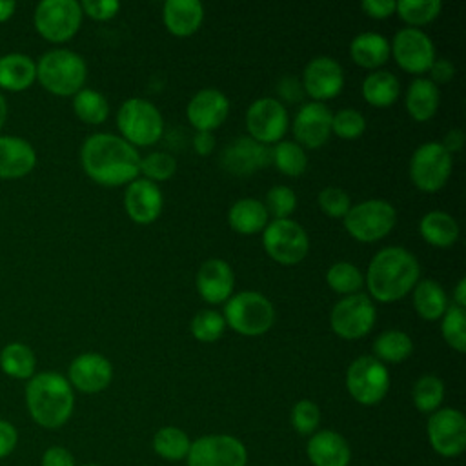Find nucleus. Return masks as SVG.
Here are the masks:
<instances>
[{"mask_svg": "<svg viewBox=\"0 0 466 466\" xmlns=\"http://www.w3.org/2000/svg\"><path fill=\"white\" fill-rule=\"evenodd\" d=\"M317 202H319V208L322 209V213L331 218H344V215L351 208L350 195L344 189L335 187V186H328V187L320 189Z\"/></svg>", "mask_w": 466, "mask_h": 466, "instance_id": "nucleus-48", "label": "nucleus"}, {"mask_svg": "<svg viewBox=\"0 0 466 466\" xmlns=\"http://www.w3.org/2000/svg\"><path fill=\"white\" fill-rule=\"evenodd\" d=\"M36 80V64L22 53L0 56V87L7 91H24Z\"/></svg>", "mask_w": 466, "mask_h": 466, "instance_id": "nucleus-30", "label": "nucleus"}, {"mask_svg": "<svg viewBox=\"0 0 466 466\" xmlns=\"http://www.w3.org/2000/svg\"><path fill=\"white\" fill-rule=\"evenodd\" d=\"M411 399L420 413H433L439 410L444 399V384L437 375H422L415 380Z\"/></svg>", "mask_w": 466, "mask_h": 466, "instance_id": "nucleus-40", "label": "nucleus"}, {"mask_svg": "<svg viewBox=\"0 0 466 466\" xmlns=\"http://www.w3.org/2000/svg\"><path fill=\"white\" fill-rule=\"evenodd\" d=\"M82 9L75 0H42L35 9V27L49 42H66L82 24Z\"/></svg>", "mask_w": 466, "mask_h": 466, "instance_id": "nucleus-12", "label": "nucleus"}, {"mask_svg": "<svg viewBox=\"0 0 466 466\" xmlns=\"http://www.w3.org/2000/svg\"><path fill=\"white\" fill-rule=\"evenodd\" d=\"M320 422V408L308 399L295 402L291 408V424L300 435H313Z\"/></svg>", "mask_w": 466, "mask_h": 466, "instance_id": "nucleus-47", "label": "nucleus"}, {"mask_svg": "<svg viewBox=\"0 0 466 466\" xmlns=\"http://www.w3.org/2000/svg\"><path fill=\"white\" fill-rule=\"evenodd\" d=\"M187 466H246V446L233 435H204L191 442Z\"/></svg>", "mask_w": 466, "mask_h": 466, "instance_id": "nucleus-14", "label": "nucleus"}, {"mask_svg": "<svg viewBox=\"0 0 466 466\" xmlns=\"http://www.w3.org/2000/svg\"><path fill=\"white\" fill-rule=\"evenodd\" d=\"M262 246L275 262L293 266L308 255L309 238L299 222L291 218H277L269 220L262 229Z\"/></svg>", "mask_w": 466, "mask_h": 466, "instance_id": "nucleus-8", "label": "nucleus"}, {"mask_svg": "<svg viewBox=\"0 0 466 466\" xmlns=\"http://www.w3.org/2000/svg\"><path fill=\"white\" fill-rule=\"evenodd\" d=\"M197 291L209 304L226 302L233 295L235 275L231 266L222 258H208L197 271Z\"/></svg>", "mask_w": 466, "mask_h": 466, "instance_id": "nucleus-23", "label": "nucleus"}, {"mask_svg": "<svg viewBox=\"0 0 466 466\" xmlns=\"http://www.w3.org/2000/svg\"><path fill=\"white\" fill-rule=\"evenodd\" d=\"M164 206V197L160 187L146 178H135L127 184L124 193V209L127 217L137 224L155 222Z\"/></svg>", "mask_w": 466, "mask_h": 466, "instance_id": "nucleus-22", "label": "nucleus"}, {"mask_svg": "<svg viewBox=\"0 0 466 466\" xmlns=\"http://www.w3.org/2000/svg\"><path fill=\"white\" fill-rule=\"evenodd\" d=\"M430 75H431V82L437 86V84H444V82H450L455 75V67L450 60L446 58H435L431 67H430Z\"/></svg>", "mask_w": 466, "mask_h": 466, "instance_id": "nucleus-53", "label": "nucleus"}, {"mask_svg": "<svg viewBox=\"0 0 466 466\" xmlns=\"http://www.w3.org/2000/svg\"><path fill=\"white\" fill-rule=\"evenodd\" d=\"M116 127L122 138L131 146H151L158 142L164 133V118L153 102L133 96L124 100L118 107Z\"/></svg>", "mask_w": 466, "mask_h": 466, "instance_id": "nucleus-6", "label": "nucleus"}, {"mask_svg": "<svg viewBox=\"0 0 466 466\" xmlns=\"http://www.w3.org/2000/svg\"><path fill=\"white\" fill-rule=\"evenodd\" d=\"M140 155L135 146L111 133L87 137L80 149L84 173L100 186H127L140 175Z\"/></svg>", "mask_w": 466, "mask_h": 466, "instance_id": "nucleus-1", "label": "nucleus"}, {"mask_svg": "<svg viewBox=\"0 0 466 466\" xmlns=\"http://www.w3.org/2000/svg\"><path fill=\"white\" fill-rule=\"evenodd\" d=\"M364 131H366L364 115L353 107L339 109L331 116V133H335L340 138L353 140V138H359Z\"/></svg>", "mask_w": 466, "mask_h": 466, "instance_id": "nucleus-45", "label": "nucleus"}, {"mask_svg": "<svg viewBox=\"0 0 466 466\" xmlns=\"http://www.w3.org/2000/svg\"><path fill=\"white\" fill-rule=\"evenodd\" d=\"M224 322L244 337H258L271 329L275 322V308L258 291H238L226 300Z\"/></svg>", "mask_w": 466, "mask_h": 466, "instance_id": "nucleus-5", "label": "nucleus"}, {"mask_svg": "<svg viewBox=\"0 0 466 466\" xmlns=\"http://www.w3.org/2000/svg\"><path fill=\"white\" fill-rule=\"evenodd\" d=\"M16 4L13 0H0V22H5L13 16Z\"/></svg>", "mask_w": 466, "mask_h": 466, "instance_id": "nucleus-58", "label": "nucleus"}, {"mask_svg": "<svg viewBox=\"0 0 466 466\" xmlns=\"http://www.w3.org/2000/svg\"><path fill=\"white\" fill-rule=\"evenodd\" d=\"M264 208H266L268 215L271 217V220L288 218L297 208V195L288 186H282V184L273 186L266 195Z\"/></svg>", "mask_w": 466, "mask_h": 466, "instance_id": "nucleus-46", "label": "nucleus"}, {"mask_svg": "<svg viewBox=\"0 0 466 466\" xmlns=\"http://www.w3.org/2000/svg\"><path fill=\"white\" fill-rule=\"evenodd\" d=\"M428 439L442 457L461 455L466 448V417L455 408H441L428 419Z\"/></svg>", "mask_w": 466, "mask_h": 466, "instance_id": "nucleus-16", "label": "nucleus"}, {"mask_svg": "<svg viewBox=\"0 0 466 466\" xmlns=\"http://www.w3.org/2000/svg\"><path fill=\"white\" fill-rule=\"evenodd\" d=\"M413 351V340L411 337L402 329H388L382 331L373 340V357L384 362H402L406 360Z\"/></svg>", "mask_w": 466, "mask_h": 466, "instance_id": "nucleus-34", "label": "nucleus"}, {"mask_svg": "<svg viewBox=\"0 0 466 466\" xmlns=\"http://www.w3.org/2000/svg\"><path fill=\"white\" fill-rule=\"evenodd\" d=\"M306 453L313 466H348L351 459L350 444L333 430L315 431L308 441Z\"/></svg>", "mask_w": 466, "mask_h": 466, "instance_id": "nucleus-24", "label": "nucleus"}, {"mask_svg": "<svg viewBox=\"0 0 466 466\" xmlns=\"http://www.w3.org/2000/svg\"><path fill=\"white\" fill-rule=\"evenodd\" d=\"M441 331L446 340V344L459 351L464 353L466 350V313L462 308L451 304L446 308L444 315L441 317Z\"/></svg>", "mask_w": 466, "mask_h": 466, "instance_id": "nucleus-42", "label": "nucleus"}, {"mask_svg": "<svg viewBox=\"0 0 466 466\" xmlns=\"http://www.w3.org/2000/svg\"><path fill=\"white\" fill-rule=\"evenodd\" d=\"M279 91H280V95H282V98H286V100H291V102H295V100H299L300 98V95H302V84H299V80L297 78H284V80H280V84H279Z\"/></svg>", "mask_w": 466, "mask_h": 466, "instance_id": "nucleus-55", "label": "nucleus"}, {"mask_svg": "<svg viewBox=\"0 0 466 466\" xmlns=\"http://www.w3.org/2000/svg\"><path fill=\"white\" fill-rule=\"evenodd\" d=\"M191 441L187 433L177 426H164L153 437V450L166 461H182L187 457Z\"/></svg>", "mask_w": 466, "mask_h": 466, "instance_id": "nucleus-37", "label": "nucleus"}, {"mask_svg": "<svg viewBox=\"0 0 466 466\" xmlns=\"http://www.w3.org/2000/svg\"><path fill=\"white\" fill-rule=\"evenodd\" d=\"M413 291V306L420 319L424 320H437L444 315L448 304L446 291L441 284L431 279H422L415 284Z\"/></svg>", "mask_w": 466, "mask_h": 466, "instance_id": "nucleus-33", "label": "nucleus"}, {"mask_svg": "<svg viewBox=\"0 0 466 466\" xmlns=\"http://www.w3.org/2000/svg\"><path fill=\"white\" fill-rule=\"evenodd\" d=\"M0 368L13 379H31L35 375L36 357L29 346L11 342L0 353Z\"/></svg>", "mask_w": 466, "mask_h": 466, "instance_id": "nucleus-35", "label": "nucleus"}, {"mask_svg": "<svg viewBox=\"0 0 466 466\" xmlns=\"http://www.w3.org/2000/svg\"><path fill=\"white\" fill-rule=\"evenodd\" d=\"M391 55L399 67L411 75L430 71L435 60V47L431 38L419 27H402L390 42Z\"/></svg>", "mask_w": 466, "mask_h": 466, "instance_id": "nucleus-15", "label": "nucleus"}, {"mask_svg": "<svg viewBox=\"0 0 466 466\" xmlns=\"http://www.w3.org/2000/svg\"><path fill=\"white\" fill-rule=\"evenodd\" d=\"M439 102H441L439 87L430 78H422V76H417L410 84L404 98L410 116L417 122H428L430 118H433V115L439 109Z\"/></svg>", "mask_w": 466, "mask_h": 466, "instance_id": "nucleus-29", "label": "nucleus"}, {"mask_svg": "<svg viewBox=\"0 0 466 466\" xmlns=\"http://www.w3.org/2000/svg\"><path fill=\"white\" fill-rule=\"evenodd\" d=\"M36 166L35 147L20 137H0V178H22Z\"/></svg>", "mask_w": 466, "mask_h": 466, "instance_id": "nucleus-25", "label": "nucleus"}, {"mask_svg": "<svg viewBox=\"0 0 466 466\" xmlns=\"http://www.w3.org/2000/svg\"><path fill=\"white\" fill-rule=\"evenodd\" d=\"M80 9L89 18L106 22V20H111L120 11V2H116V0H84V2H80Z\"/></svg>", "mask_w": 466, "mask_h": 466, "instance_id": "nucleus-49", "label": "nucleus"}, {"mask_svg": "<svg viewBox=\"0 0 466 466\" xmlns=\"http://www.w3.org/2000/svg\"><path fill=\"white\" fill-rule=\"evenodd\" d=\"M360 9L377 20H384L395 13V2L393 0H364L360 4Z\"/></svg>", "mask_w": 466, "mask_h": 466, "instance_id": "nucleus-52", "label": "nucleus"}, {"mask_svg": "<svg viewBox=\"0 0 466 466\" xmlns=\"http://www.w3.org/2000/svg\"><path fill=\"white\" fill-rule=\"evenodd\" d=\"M346 388L359 404H379L390 390L388 368L373 355H360L348 366Z\"/></svg>", "mask_w": 466, "mask_h": 466, "instance_id": "nucleus-9", "label": "nucleus"}, {"mask_svg": "<svg viewBox=\"0 0 466 466\" xmlns=\"http://www.w3.org/2000/svg\"><path fill=\"white\" fill-rule=\"evenodd\" d=\"M166 29L175 36L197 33L204 22V7L198 0H167L162 7Z\"/></svg>", "mask_w": 466, "mask_h": 466, "instance_id": "nucleus-26", "label": "nucleus"}, {"mask_svg": "<svg viewBox=\"0 0 466 466\" xmlns=\"http://www.w3.org/2000/svg\"><path fill=\"white\" fill-rule=\"evenodd\" d=\"M87 466H96V464H87Z\"/></svg>", "mask_w": 466, "mask_h": 466, "instance_id": "nucleus-60", "label": "nucleus"}, {"mask_svg": "<svg viewBox=\"0 0 466 466\" xmlns=\"http://www.w3.org/2000/svg\"><path fill=\"white\" fill-rule=\"evenodd\" d=\"M271 164V149L251 137L231 140L220 153V166L237 177H249Z\"/></svg>", "mask_w": 466, "mask_h": 466, "instance_id": "nucleus-19", "label": "nucleus"}, {"mask_svg": "<svg viewBox=\"0 0 466 466\" xmlns=\"http://www.w3.org/2000/svg\"><path fill=\"white\" fill-rule=\"evenodd\" d=\"M229 113L228 96L215 89L204 87L197 91L186 107V116L197 131H213L224 124Z\"/></svg>", "mask_w": 466, "mask_h": 466, "instance_id": "nucleus-21", "label": "nucleus"}, {"mask_svg": "<svg viewBox=\"0 0 466 466\" xmlns=\"http://www.w3.org/2000/svg\"><path fill=\"white\" fill-rule=\"evenodd\" d=\"M269 222V215L264 208V202L258 198H238L231 204L228 211V224L233 231L240 235L260 233Z\"/></svg>", "mask_w": 466, "mask_h": 466, "instance_id": "nucleus-27", "label": "nucleus"}, {"mask_svg": "<svg viewBox=\"0 0 466 466\" xmlns=\"http://www.w3.org/2000/svg\"><path fill=\"white\" fill-rule=\"evenodd\" d=\"M193 149L200 157L209 155L215 149V135L211 131H197L193 135Z\"/></svg>", "mask_w": 466, "mask_h": 466, "instance_id": "nucleus-54", "label": "nucleus"}, {"mask_svg": "<svg viewBox=\"0 0 466 466\" xmlns=\"http://www.w3.org/2000/svg\"><path fill=\"white\" fill-rule=\"evenodd\" d=\"M462 142H464V135H462V131H461V129H450V131L446 133V137H444V140H442L441 144H442V147L451 155V153L461 151Z\"/></svg>", "mask_w": 466, "mask_h": 466, "instance_id": "nucleus-56", "label": "nucleus"}, {"mask_svg": "<svg viewBox=\"0 0 466 466\" xmlns=\"http://www.w3.org/2000/svg\"><path fill=\"white\" fill-rule=\"evenodd\" d=\"M420 237L435 248H450L459 238V224L446 211H428L419 222Z\"/></svg>", "mask_w": 466, "mask_h": 466, "instance_id": "nucleus-31", "label": "nucleus"}, {"mask_svg": "<svg viewBox=\"0 0 466 466\" xmlns=\"http://www.w3.org/2000/svg\"><path fill=\"white\" fill-rule=\"evenodd\" d=\"M362 96L373 107H390L400 93L399 78L386 69L371 71L362 82Z\"/></svg>", "mask_w": 466, "mask_h": 466, "instance_id": "nucleus-32", "label": "nucleus"}, {"mask_svg": "<svg viewBox=\"0 0 466 466\" xmlns=\"http://www.w3.org/2000/svg\"><path fill=\"white\" fill-rule=\"evenodd\" d=\"M271 164L286 177H300L308 167L306 149L295 140H280L271 147Z\"/></svg>", "mask_w": 466, "mask_h": 466, "instance_id": "nucleus-36", "label": "nucleus"}, {"mask_svg": "<svg viewBox=\"0 0 466 466\" xmlns=\"http://www.w3.org/2000/svg\"><path fill=\"white\" fill-rule=\"evenodd\" d=\"M73 111L86 124H102L109 115V104L106 96L95 89H80L73 96Z\"/></svg>", "mask_w": 466, "mask_h": 466, "instance_id": "nucleus-38", "label": "nucleus"}, {"mask_svg": "<svg viewBox=\"0 0 466 466\" xmlns=\"http://www.w3.org/2000/svg\"><path fill=\"white\" fill-rule=\"evenodd\" d=\"M333 113L324 102H306L293 118V137L302 149L324 146L331 135Z\"/></svg>", "mask_w": 466, "mask_h": 466, "instance_id": "nucleus-17", "label": "nucleus"}, {"mask_svg": "<svg viewBox=\"0 0 466 466\" xmlns=\"http://www.w3.org/2000/svg\"><path fill=\"white\" fill-rule=\"evenodd\" d=\"M25 404L31 419L46 428L64 426L75 408V393L69 380L56 371L35 373L25 386Z\"/></svg>", "mask_w": 466, "mask_h": 466, "instance_id": "nucleus-3", "label": "nucleus"}, {"mask_svg": "<svg viewBox=\"0 0 466 466\" xmlns=\"http://www.w3.org/2000/svg\"><path fill=\"white\" fill-rule=\"evenodd\" d=\"M344 87V71L331 56L311 58L302 71V89L313 102L335 98Z\"/></svg>", "mask_w": 466, "mask_h": 466, "instance_id": "nucleus-18", "label": "nucleus"}, {"mask_svg": "<svg viewBox=\"0 0 466 466\" xmlns=\"http://www.w3.org/2000/svg\"><path fill=\"white\" fill-rule=\"evenodd\" d=\"M377 319V309L371 299L364 293L342 297L329 313V326L335 335L344 340H357L368 335Z\"/></svg>", "mask_w": 466, "mask_h": 466, "instance_id": "nucleus-11", "label": "nucleus"}, {"mask_svg": "<svg viewBox=\"0 0 466 466\" xmlns=\"http://www.w3.org/2000/svg\"><path fill=\"white\" fill-rule=\"evenodd\" d=\"M246 127L253 140L264 146L277 144L289 127L288 109L273 96L257 98L246 111Z\"/></svg>", "mask_w": 466, "mask_h": 466, "instance_id": "nucleus-13", "label": "nucleus"}, {"mask_svg": "<svg viewBox=\"0 0 466 466\" xmlns=\"http://www.w3.org/2000/svg\"><path fill=\"white\" fill-rule=\"evenodd\" d=\"M410 178L422 193H437L451 175V155L441 142L420 144L410 158Z\"/></svg>", "mask_w": 466, "mask_h": 466, "instance_id": "nucleus-10", "label": "nucleus"}, {"mask_svg": "<svg viewBox=\"0 0 466 466\" xmlns=\"http://www.w3.org/2000/svg\"><path fill=\"white\" fill-rule=\"evenodd\" d=\"M177 171V160L173 155L166 151H153L140 158V175L142 178L151 182L169 180Z\"/></svg>", "mask_w": 466, "mask_h": 466, "instance_id": "nucleus-44", "label": "nucleus"}, {"mask_svg": "<svg viewBox=\"0 0 466 466\" xmlns=\"http://www.w3.org/2000/svg\"><path fill=\"white\" fill-rule=\"evenodd\" d=\"M350 55L357 66L375 71L386 64L391 55L390 40L373 31L359 33L350 44Z\"/></svg>", "mask_w": 466, "mask_h": 466, "instance_id": "nucleus-28", "label": "nucleus"}, {"mask_svg": "<svg viewBox=\"0 0 466 466\" xmlns=\"http://www.w3.org/2000/svg\"><path fill=\"white\" fill-rule=\"evenodd\" d=\"M5 118H7V104H5L4 95L0 93V129H2L4 124H5Z\"/></svg>", "mask_w": 466, "mask_h": 466, "instance_id": "nucleus-59", "label": "nucleus"}, {"mask_svg": "<svg viewBox=\"0 0 466 466\" xmlns=\"http://www.w3.org/2000/svg\"><path fill=\"white\" fill-rule=\"evenodd\" d=\"M441 0H399L395 2V13L408 24V27H419L433 22L441 15Z\"/></svg>", "mask_w": 466, "mask_h": 466, "instance_id": "nucleus-41", "label": "nucleus"}, {"mask_svg": "<svg viewBox=\"0 0 466 466\" xmlns=\"http://www.w3.org/2000/svg\"><path fill=\"white\" fill-rule=\"evenodd\" d=\"M344 229L359 242H377L397 224L395 208L382 198H368L353 204L342 218Z\"/></svg>", "mask_w": 466, "mask_h": 466, "instance_id": "nucleus-7", "label": "nucleus"}, {"mask_svg": "<svg viewBox=\"0 0 466 466\" xmlns=\"http://www.w3.org/2000/svg\"><path fill=\"white\" fill-rule=\"evenodd\" d=\"M326 282L335 293L348 297L360 293V288L364 286V275L355 264L340 260L329 266L326 271Z\"/></svg>", "mask_w": 466, "mask_h": 466, "instance_id": "nucleus-39", "label": "nucleus"}, {"mask_svg": "<svg viewBox=\"0 0 466 466\" xmlns=\"http://www.w3.org/2000/svg\"><path fill=\"white\" fill-rule=\"evenodd\" d=\"M87 66L84 58L71 49H51L36 64V78L44 89L58 96H75L84 89Z\"/></svg>", "mask_w": 466, "mask_h": 466, "instance_id": "nucleus-4", "label": "nucleus"}, {"mask_svg": "<svg viewBox=\"0 0 466 466\" xmlns=\"http://www.w3.org/2000/svg\"><path fill=\"white\" fill-rule=\"evenodd\" d=\"M191 335L200 342H215L222 337L226 322L222 313L215 309H200L189 322Z\"/></svg>", "mask_w": 466, "mask_h": 466, "instance_id": "nucleus-43", "label": "nucleus"}, {"mask_svg": "<svg viewBox=\"0 0 466 466\" xmlns=\"http://www.w3.org/2000/svg\"><path fill=\"white\" fill-rule=\"evenodd\" d=\"M453 304L462 308L466 306V279H461L453 289Z\"/></svg>", "mask_w": 466, "mask_h": 466, "instance_id": "nucleus-57", "label": "nucleus"}, {"mask_svg": "<svg viewBox=\"0 0 466 466\" xmlns=\"http://www.w3.org/2000/svg\"><path fill=\"white\" fill-rule=\"evenodd\" d=\"M113 379L111 362L100 353H80L75 357L67 370V380L71 388L82 393H98L109 386Z\"/></svg>", "mask_w": 466, "mask_h": 466, "instance_id": "nucleus-20", "label": "nucleus"}, {"mask_svg": "<svg viewBox=\"0 0 466 466\" xmlns=\"http://www.w3.org/2000/svg\"><path fill=\"white\" fill-rule=\"evenodd\" d=\"M16 444H18L16 428L11 422L0 419V461L5 459L7 455H11L13 450L16 448Z\"/></svg>", "mask_w": 466, "mask_h": 466, "instance_id": "nucleus-51", "label": "nucleus"}, {"mask_svg": "<svg viewBox=\"0 0 466 466\" xmlns=\"http://www.w3.org/2000/svg\"><path fill=\"white\" fill-rule=\"evenodd\" d=\"M42 466H75V457L62 446H49L40 461Z\"/></svg>", "mask_w": 466, "mask_h": 466, "instance_id": "nucleus-50", "label": "nucleus"}, {"mask_svg": "<svg viewBox=\"0 0 466 466\" xmlns=\"http://www.w3.org/2000/svg\"><path fill=\"white\" fill-rule=\"evenodd\" d=\"M420 277L417 257L402 246L379 249L370 260L364 282L370 295L379 302H395L406 297Z\"/></svg>", "mask_w": 466, "mask_h": 466, "instance_id": "nucleus-2", "label": "nucleus"}]
</instances>
